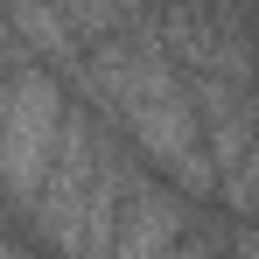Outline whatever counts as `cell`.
<instances>
[{
    "mask_svg": "<svg viewBox=\"0 0 259 259\" xmlns=\"http://www.w3.org/2000/svg\"><path fill=\"white\" fill-rule=\"evenodd\" d=\"M63 126H70V112L56 105V84L35 77V70H14V91H7V175H14L21 203L42 196L49 168H56V147H63Z\"/></svg>",
    "mask_w": 259,
    "mask_h": 259,
    "instance_id": "2",
    "label": "cell"
},
{
    "mask_svg": "<svg viewBox=\"0 0 259 259\" xmlns=\"http://www.w3.org/2000/svg\"><path fill=\"white\" fill-rule=\"evenodd\" d=\"M175 231H182V210H175L168 189H154V182H126V203H119L112 252H105V259H168Z\"/></svg>",
    "mask_w": 259,
    "mask_h": 259,
    "instance_id": "3",
    "label": "cell"
},
{
    "mask_svg": "<svg viewBox=\"0 0 259 259\" xmlns=\"http://www.w3.org/2000/svg\"><path fill=\"white\" fill-rule=\"evenodd\" d=\"M91 84L119 105V119L140 133V147L154 161H168L182 182H210L203 168V140H196V105L182 98V84L168 77V56L154 42H105L91 56Z\"/></svg>",
    "mask_w": 259,
    "mask_h": 259,
    "instance_id": "1",
    "label": "cell"
},
{
    "mask_svg": "<svg viewBox=\"0 0 259 259\" xmlns=\"http://www.w3.org/2000/svg\"><path fill=\"white\" fill-rule=\"evenodd\" d=\"M231 259H259V231H238V245H231Z\"/></svg>",
    "mask_w": 259,
    "mask_h": 259,
    "instance_id": "4",
    "label": "cell"
},
{
    "mask_svg": "<svg viewBox=\"0 0 259 259\" xmlns=\"http://www.w3.org/2000/svg\"><path fill=\"white\" fill-rule=\"evenodd\" d=\"M182 259H217V252H210V245H189V252H182Z\"/></svg>",
    "mask_w": 259,
    "mask_h": 259,
    "instance_id": "5",
    "label": "cell"
}]
</instances>
